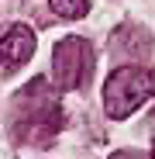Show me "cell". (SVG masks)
I'll use <instances>...</instances> for the list:
<instances>
[{
  "label": "cell",
  "mask_w": 155,
  "mask_h": 159,
  "mask_svg": "<svg viewBox=\"0 0 155 159\" xmlns=\"http://www.w3.org/2000/svg\"><path fill=\"white\" fill-rule=\"evenodd\" d=\"M59 87L31 80L21 87L11 100V135L21 145H52L62 128V107H59Z\"/></svg>",
  "instance_id": "1"
},
{
  "label": "cell",
  "mask_w": 155,
  "mask_h": 159,
  "mask_svg": "<svg viewBox=\"0 0 155 159\" xmlns=\"http://www.w3.org/2000/svg\"><path fill=\"white\" fill-rule=\"evenodd\" d=\"M148 97H155V73L145 69L141 62L117 66L107 76V83H103V107H107V114L114 121H124Z\"/></svg>",
  "instance_id": "2"
},
{
  "label": "cell",
  "mask_w": 155,
  "mask_h": 159,
  "mask_svg": "<svg viewBox=\"0 0 155 159\" xmlns=\"http://www.w3.org/2000/svg\"><path fill=\"white\" fill-rule=\"evenodd\" d=\"M93 76V48L86 38L80 35H66L62 42H55L52 48V83L62 93L80 90L90 83Z\"/></svg>",
  "instance_id": "3"
},
{
  "label": "cell",
  "mask_w": 155,
  "mask_h": 159,
  "mask_svg": "<svg viewBox=\"0 0 155 159\" xmlns=\"http://www.w3.org/2000/svg\"><path fill=\"white\" fill-rule=\"evenodd\" d=\"M35 56V31L28 24H11L0 35V76H14Z\"/></svg>",
  "instance_id": "4"
},
{
  "label": "cell",
  "mask_w": 155,
  "mask_h": 159,
  "mask_svg": "<svg viewBox=\"0 0 155 159\" xmlns=\"http://www.w3.org/2000/svg\"><path fill=\"white\" fill-rule=\"evenodd\" d=\"M152 52V35L141 24H121L110 35V56L117 59H145Z\"/></svg>",
  "instance_id": "5"
},
{
  "label": "cell",
  "mask_w": 155,
  "mask_h": 159,
  "mask_svg": "<svg viewBox=\"0 0 155 159\" xmlns=\"http://www.w3.org/2000/svg\"><path fill=\"white\" fill-rule=\"evenodd\" d=\"M48 4H52V11H55L59 17H69V21L83 17L90 11V0H48Z\"/></svg>",
  "instance_id": "6"
},
{
  "label": "cell",
  "mask_w": 155,
  "mask_h": 159,
  "mask_svg": "<svg viewBox=\"0 0 155 159\" xmlns=\"http://www.w3.org/2000/svg\"><path fill=\"white\" fill-rule=\"evenodd\" d=\"M110 159H148V156H141L138 149H117V152H114Z\"/></svg>",
  "instance_id": "7"
},
{
  "label": "cell",
  "mask_w": 155,
  "mask_h": 159,
  "mask_svg": "<svg viewBox=\"0 0 155 159\" xmlns=\"http://www.w3.org/2000/svg\"><path fill=\"white\" fill-rule=\"evenodd\" d=\"M152 156H155V149H152Z\"/></svg>",
  "instance_id": "8"
}]
</instances>
